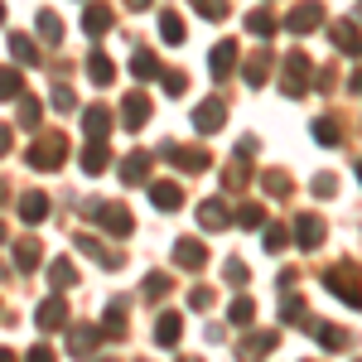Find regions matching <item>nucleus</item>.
<instances>
[{
	"label": "nucleus",
	"instance_id": "nucleus-1",
	"mask_svg": "<svg viewBox=\"0 0 362 362\" xmlns=\"http://www.w3.org/2000/svg\"><path fill=\"white\" fill-rule=\"evenodd\" d=\"M29 169H39V174H54V169H63V160H68V136H58V131H44V136H34V145L25 150Z\"/></svg>",
	"mask_w": 362,
	"mask_h": 362
},
{
	"label": "nucleus",
	"instance_id": "nucleus-2",
	"mask_svg": "<svg viewBox=\"0 0 362 362\" xmlns=\"http://www.w3.org/2000/svg\"><path fill=\"white\" fill-rule=\"evenodd\" d=\"M324 285H329V295H338L348 309H362V276L358 266H348V261H338L324 271Z\"/></svg>",
	"mask_w": 362,
	"mask_h": 362
},
{
	"label": "nucleus",
	"instance_id": "nucleus-3",
	"mask_svg": "<svg viewBox=\"0 0 362 362\" xmlns=\"http://www.w3.org/2000/svg\"><path fill=\"white\" fill-rule=\"evenodd\" d=\"M83 213H87V218H97L112 237H131V232H136V218H131V208H126V203H97V198H87Z\"/></svg>",
	"mask_w": 362,
	"mask_h": 362
},
{
	"label": "nucleus",
	"instance_id": "nucleus-4",
	"mask_svg": "<svg viewBox=\"0 0 362 362\" xmlns=\"http://www.w3.org/2000/svg\"><path fill=\"white\" fill-rule=\"evenodd\" d=\"M160 160H169L174 169H184V174H203V169L213 165V155H208L203 145H165Z\"/></svg>",
	"mask_w": 362,
	"mask_h": 362
},
{
	"label": "nucleus",
	"instance_id": "nucleus-5",
	"mask_svg": "<svg viewBox=\"0 0 362 362\" xmlns=\"http://www.w3.org/2000/svg\"><path fill=\"white\" fill-rule=\"evenodd\" d=\"M309 68H314V63H309V54H305V49H295V54L285 58L280 92H285V97H305V92H309Z\"/></svg>",
	"mask_w": 362,
	"mask_h": 362
},
{
	"label": "nucleus",
	"instance_id": "nucleus-6",
	"mask_svg": "<svg viewBox=\"0 0 362 362\" xmlns=\"http://www.w3.org/2000/svg\"><path fill=\"white\" fill-rule=\"evenodd\" d=\"M276 348H280L276 329H251V334L237 343V358H242V362H261V358H271Z\"/></svg>",
	"mask_w": 362,
	"mask_h": 362
},
{
	"label": "nucleus",
	"instance_id": "nucleus-7",
	"mask_svg": "<svg viewBox=\"0 0 362 362\" xmlns=\"http://www.w3.org/2000/svg\"><path fill=\"white\" fill-rule=\"evenodd\" d=\"M97 343H102V329H92V324H73V329H68V358L92 362Z\"/></svg>",
	"mask_w": 362,
	"mask_h": 362
},
{
	"label": "nucleus",
	"instance_id": "nucleus-8",
	"mask_svg": "<svg viewBox=\"0 0 362 362\" xmlns=\"http://www.w3.org/2000/svg\"><path fill=\"white\" fill-rule=\"evenodd\" d=\"M34 329H39V334H54V329H68V305H63V295H49L44 305L34 309Z\"/></svg>",
	"mask_w": 362,
	"mask_h": 362
},
{
	"label": "nucleus",
	"instance_id": "nucleus-9",
	"mask_svg": "<svg viewBox=\"0 0 362 362\" xmlns=\"http://www.w3.org/2000/svg\"><path fill=\"white\" fill-rule=\"evenodd\" d=\"M324 20H329L324 5H319V0H305V5H295V10L285 15V29H290V34H309V29H319Z\"/></svg>",
	"mask_w": 362,
	"mask_h": 362
},
{
	"label": "nucleus",
	"instance_id": "nucleus-10",
	"mask_svg": "<svg viewBox=\"0 0 362 362\" xmlns=\"http://www.w3.org/2000/svg\"><path fill=\"white\" fill-rule=\"evenodd\" d=\"M73 247L83 251V256H92V261H97V266H107V271H116V266H121V251L102 247V242H97V237H92V232H73Z\"/></svg>",
	"mask_w": 362,
	"mask_h": 362
},
{
	"label": "nucleus",
	"instance_id": "nucleus-11",
	"mask_svg": "<svg viewBox=\"0 0 362 362\" xmlns=\"http://www.w3.org/2000/svg\"><path fill=\"white\" fill-rule=\"evenodd\" d=\"M295 247H300V251H319V247H324V218L300 213V218H295Z\"/></svg>",
	"mask_w": 362,
	"mask_h": 362
},
{
	"label": "nucleus",
	"instance_id": "nucleus-12",
	"mask_svg": "<svg viewBox=\"0 0 362 362\" xmlns=\"http://www.w3.org/2000/svg\"><path fill=\"white\" fill-rule=\"evenodd\" d=\"M174 266H179V271H203V266H208V247L194 242V237H179V242H174Z\"/></svg>",
	"mask_w": 362,
	"mask_h": 362
},
{
	"label": "nucleus",
	"instance_id": "nucleus-13",
	"mask_svg": "<svg viewBox=\"0 0 362 362\" xmlns=\"http://www.w3.org/2000/svg\"><path fill=\"white\" fill-rule=\"evenodd\" d=\"M150 169H155V155H150V150H131V155L121 160V184H131V189H136V184L150 179Z\"/></svg>",
	"mask_w": 362,
	"mask_h": 362
},
{
	"label": "nucleus",
	"instance_id": "nucleus-14",
	"mask_svg": "<svg viewBox=\"0 0 362 362\" xmlns=\"http://www.w3.org/2000/svg\"><path fill=\"white\" fill-rule=\"evenodd\" d=\"M223 116H227V107L218 102V97H208V102L194 107V126L203 131V136H213V131H223Z\"/></svg>",
	"mask_w": 362,
	"mask_h": 362
},
{
	"label": "nucleus",
	"instance_id": "nucleus-15",
	"mask_svg": "<svg viewBox=\"0 0 362 362\" xmlns=\"http://www.w3.org/2000/svg\"><path fill=\"white\" fill-rule=\"evenodd\" d=\"M329 34H334V49L362 58V29L353 25V20H334V25H329Z\"/></svg>",
	"mask_w": 362,
	"mask_h": 362
},
{
	"label": "nucleus",
	"instance_id": "nucleus-16",
	"mask_svg": "<svg viewBox=\"0 0 362 362\" xmlns=\"http://www.w3.org/2000/svg\"><path fill=\"white\" fill-rule=\"evenodd\" d=\"M145 121H150V97H145V92H131V97L121 102V126H126V131H140Z\"/></svg>",
	"mask_w": 362,
	"mask_h": 362
},
{
	"label": "nucleus",
	"instance_id": "nucleus-17",
	"mask_svg": "<svg viewBox=\"0 0 362 362\" xmlns=\"http://www.w3.org/2000/svg\"><path fill=\"white\" fill-rule=\"evenodd\" d=\"M150 203H155L160 213H179V208H184V189H179L174 179H160V184H150Z\"/></svg>",
	"mask_w": 362,
	"mask_h": 362
},
{
	"label": "nucleus",
	"instance_id": "nucleus-18",
	"mask_svg": "<svg viewBox=\"0 0 362 362\" xmlns=\"http://www.w3.org/2000/svg\"><path fill=\"white\" fill-rule=\"evenodd\" d=\"M116 126V112L112 107H87L83 112V131H87V140H107V131Z\"/></svg>",
	"mask_w": 362,
	"mask_h": 362
},
{
	"label": "nucleus",
	"instance_id": "nucleus-19",
	"mask_svg": "<svg viewBox=\"0 0 362 362\" xmlns=\"http://www.w3.org/2000/svg\"><path fill=\"white\" fill-rule=\"evenodd\" d=\"M179 338H184V314L165 309V314L155 319V343H160V348H174Z\"/></svg>",
	"mask_w": 362,
	"mask_h": 362
},
{
	"label": "nucleus",
	"instance_id": "nucleus-20",
	"mask_svg": "<svg viewBox=\"0 0 362 362\" xmlns=\"http://www.w3.org/2000/svg\"><path fill=\"white\" fill-rule=\"evenodd\" d=\"M237 44H232V39H223V44H218V49H213V58H208V68H213V78H218V83H227V78H232V68H237Z\"/></svg>",
	"mask_w": 362,
	"mask_h": 362
},
{
	"label": "nucleus",
	"instance_id": "nucleus-21",
	"mask_svg": "<svg viewBox=\"0 0 362 362\" xmlns=\"http://www.w3.org/2000/svg\"><path fill=\"white\" fill-rule=\"evenodd\" d=\"M198 223L208 227V232H223L232 223V208H227L223 198H208V203H198Z\"/></svg>",
	"mask_w": 362,
	"mask_h": 362
},
{
	"label": "nucleus",
	"instance_id": "nucleus-22",
	"mask_svg": "<svg viewBox=\"0 0 362 362\" xmlns=\"http://www.w3.org/2000/svg\"><path fill=\"white\" fill-rule=\"evenodd\" d=\"M20 218H25V227H39L44 218H49V194H39V189L25 194L20 198Z\"/></svg>",
	"mask_w": 362,
	"mask_h": 362
},
{
	"label": "nucleus",
	"instance_id": "nucleus-23",
	"mask_svg": "<svg viewBox=\"0 0 362 362\" xmlns=\"http://www.w3.org/2000/svg\"><path fill=\"white\" fill-rule=\"evenodd\" d=\"M314 338H319V343H324L329 353H348V348H353V338L343 334L338 324H314Z\"/></svg>",
	"mask_w": 362,
	"mask_h": 362
},
{
	"label": "nucleus",
	"instance_id": "nucleus-24",
	"mask_svg": "<svg viewBox=\"0 0 362 362\" xmlns=\"http://www.w3.org/2000/svg\"><path fill=\"white\" fill-rule=\"evenodd\" d=\"M102 338H126V300L107 305V314H102Z\"/></svg>",
	"mask_w": 362,
	"mask_h": 362
},
{
	"label": "nucleus",
	"instance_id": "nucleus-25",
	"mask_svg": "<svg viewBox=\"0 0 362 362\" xmlns=\"http://www.w3.org/2000/svg\"><path fill=\"white\" fill-rule=\"evenodd\" d=\"M83 29L97 39V34H107L112 29V5H87L83 10Z\"/></svg>",
	"mask_w": 362,
	"mask_h": 362
},
{
	"label": "nucleus",
	"instance_id": "nucleus-26",
	"mask_svg": "<svg viewBox=\"0 0 362 362\" xmlns=\"http://www.w3.org/2000/svg\"><path fill=\"white\" fill-rule=\"evenodd\" d=\"M87 78H92L97 87H112L116 83V63L107 54H92V58H87Z\"/></svg>",
	"mask_w": 362,
	"mask_h": 362
},
{
	"label": "nucleus",
	"instance_id": "nucleus-27",
	"mask_svg": "<svg viewBox=\"0 0 362 362\" xmlns=\"http://www.w3.org/2000/svg\"><path fill=\"white\" fill-rule=\"evenodd\" d=\"M227 324H232V329H251V324H256V305H251L247 295H237V300L227 305Z\"/></svg>",
	"mask_w": 362,
	"mask_h": 362
},
{
	"label": "nucleus",
	"instance_id": "nucleus-28",
	"mask_svg": "<svg viewBox=\"0 0 362 362\" xmlns=\"http://www.w3.org/2000/svg\"><path fill=\"white\" fill-rule=\"evenodd\" d=\"M131 73H136L140 83H155V78H160V58L150 54V49H136V58H131Z\"/></svg>",
	"mask_w": 362,
	"mask_h": 362
},
{
	"label": "nucleus",
	"instance_id": "nucleus-29",
	"mask_svg": "<svg viewBox=\"0 0 362 362\" xmlns=\"http://www.w3.org/2000/svg\"><path fill=\"white\" fill-rule=\"evenodd\" d=\"M25 97V78L20 68H0V102H20Z\"/></svg>",
	"mask_w": 362,
	"mask_h": 362
},
{
	"label": "nucleus",
	"instance_id": "nucleus-30",
	"mask_svg": "<svg viewBox=\"0 0 362 362\" xmlns=\"http://www.w3.org/2000/svg\"><path fill=\"white\" fill-rule=\"evenodd\" d=\"M39 256H44L39 237H25V242H15V266H20V271H34V266H39Z\"/></svg>",
	"mask_w": 362,
	"mask_h": 362
},
{
	"label": "nucleus",
	"instance_id": "nucleus-31",
	"mask_svg": "<svg viewBox=\"0 0 362 362\" xmlns=\"http://www.w3.org/2000/svg\"><path fill=\"white\" fill-rule=\"evenodd\" d=\"M107 165H112V160H107V145H102V140H87V150H83V174H102Z\"/></svg>",
	"mask_w": 362,
	"mask_h": 362
},
{
	"label": "nucleus",
	"instance_id": "nucleus-32",
	"mask_svg": "<svg viewBox=\"0 0 362 362\" xmlns=\"http://www.w3.org/2000/svg\"><path fill=\"white\" fill-rule=\"evenodd\" d=\"M247 29L256 34V39H271V34L280 29V20L271 15V10H251V15H247Z\"/></svg>",
	"mask_w": 362,
	"mask_h": 362
},
{
	"label": "nucleus",
	"instance_id": "nucleus-33",
	"mask_svg": "<svg viewBox=\"0 0 362 362\" xmlns=\"http://www.w3.org/2000/svg\"><path fill=\"white\" fill-rule=\"evenodd\" d=\"M34 29L44 34V44H63V20H58L54 10H39V20H34Z\"/></svg>",
	"mask_w": 362,
	"mask_h": 362
},
{
	"label": "nucleus",
	"instance_id": "nucleus-34",
	"mask_svg": "<svg viewBox=\"0 0 362 362\" xmlns=\"http://www.w3.org/2000/svg\"><path fill=\"white\" fill-rule=\"evenodd\" d=\"M280 319H285V324H295V329H314V319L305 314V300H295V295H285V309H280Z\"/></svg>",
	"mask_w": 362,
	"mask_h": 362
},
{
	"label": "nucleus",
	"instance_id": "nucleus-35",
	"mask_svg": "<svg viewBox=\"0 0 362 362\" xmlns=\"http://www.w3.org/2000/svg\"><path fill=\"white\" fill-rule=\"evenodd\" d=\"M261 189L271 198H290V174H285V169H266V174H261Z\"/></svg>",
	"mask_w": 362,
	"mask_h": 362
},
{
	"label": "nucleus",
	"instance_id": "nucleus-36",
	"mask_svg": "<svg viewBox=\"0 0 362 362\" xmlns=\"http://www.w3.org/2000/svg\"><path fill=\"white\" fill-rule=\"evenodd\" d=\"M10 54H15V63H39V44L29 34H10Z\"/></svg>",
	"mask_w": 362,
	"mask_h": 362
},
{
	"label": "nucleus",
	"instance_id": "nucleus-37",
	"mask_svg": "<svg viewBox=\"0 0 362 362\" xmlns=\"http://www.w3.org/2000/svg\"><path fill=\"white\" fill-rule=\"evenodd\" d=\"M314 140H319V145H338V140H343V126H338L334 116H319V121H314Z\"/></svg>",
	"mask_w": 362,
	"mask_h": 362
},
{
	"label": "nucleus",
	"instance_id": "nucleus-38",
	"mask_svg": "<svg viewBox=\"0 0 362 362\" xmlns=\"http://www.w3.org/2000/svg\"><path fill=\"white\" fill-rule=\"evenodd\" d=\"M232 223L237 227H266V208H261V203H242V208L232 213Z\"/></svg>",
	"mask_w": 362,
	"mask_h": 362
},
{
	"label": "nucleus",
	"instance_id": "nucleus-39",
	"mask_svg": "<svg viewBox=\"0 0 362 362\" xmlns=\"http://www.w3.org/2000/svg\"><path fill=\"white\" fill-rule=\"evenodd\" d=\"M160 39H165V44H184V20H179L174 10L160 15Z\"/></svg>",
	"mask_w": 362,
	"mask_h": 362
},
{
	"label": "nucleus",
	"instance_id": "nucleus-40",
	"mask_svg": "<svg viewBox=\"0 0 362 362\" xmlns=\"http://www.w3.org/2000/svg\"><path fill=\"white\" fill-rule=\"evenodd\" d=\"M39 116H44V102H39V97H20V126H25V131H34V126H39Z\"/></svg>",
	"mask_w": 362,
	"mask_h": 362
},
{
	"label": "nucleus",
	"instance_id": "nucleus-41",
	"mask_svg": "<svg viewBox=\"0 0 362 362\" xmlns=\"http://www.w3.org/2000/svg\"><path fill=\"white\" fill-rule=\"evenodd\" d=\"M223 280H227V285H237V290H242V285L251 280L247 261H237V256H227V261H223Z\"/></svg>",
	"mask_w": 362,
	"mask_h": 362
},
{
	"label": "nucleus",
	"instance_id": "nucleus-42",
	"mask_svg": "<svg viewBox=\"0 0 362 362\" xmlns=\"http://www.w3.org/2000/svg\"><path fill=\"white\" fill-rule=\"evenodd\" d=\"M73 280H78V271H73V261H54V266H49V285H54V290H68Z\"/></svg>",
	"mask_w": 362,
	"mask_h": 362
},
{
	"label": "nucleus",
	"instance_id": "nucleus-43",
	"mask_svg": "<svg viewBox=\"0 0 362 362\" xmlns=\"http://www.w3.org/2000/svg\"><path fill=\"white\" fill-rule=\"evenodd\" d=\"M266 73H271V54L261 49V54L247 63V83H251V87H261V83H266Z\"/></svg>",
	"mask_w": 362,
	"mask_h": 362
},
{
	"label": "nucleus",
	"instance_id": "nucleus-44",
	"mask_svg": "<svg viewBox=\"0 0 362 362\" xmlns=\"http://www.w3.org/2000/svg\"><path fill=\"white\" fill-rule=\"evenodd\" d=\"M247 165H251V160H237V165H227V174H223L227 194H237V189H247Z\"/></svg>",
	"mask_w": 362,
	"mask_h": 362
},
{
	"label": "nucleus",
	"instance_id": "nucleus-45",
	"mask_svg": "<svg viewBox=\"0 0 362 362\" xmlns=\"http://www.w3.org/2000/svg\"><path fill=\"white\" fill-rule=\"evenodd\" d=\"M160 83H165V92H169V97H184V92H189V73L169 68V73H160Z\"/></svg>",
	"mask_w": 362,
	"mask_h": 362
},
{
	"label": "nucleus",
	"instance_id": "nucleus-46",
	"mask_svg": "<svg viewBox=\"0 0 362 362\" xmlns=\"http://www.w3.org/2000/svg\"><path fill=\"white\" fill-rule=\"evenodd\" d=\"M169 285H174L169 276H145V285H140V295H145V300H165V295H169Z\"/></svg>",
	"mask_w": 362,
	"mask_h": 362
},
{
	"label": "nucleus",
	"instance_id": "nucleus-47",
	"mask_svg": "<svg viewBox=\"0 0 362 362\" xmlns=\"http://www.w3.org/2000/svg\"><path fill=\"white\" fill-rule=\"evenodd\" d=\"M285 242H290V237H285V227H280V223H271V227H266V237H261V247L271 251V256L285 251Z\"/></svg>",
	"mask_w": 362,
	"mask_h": 362
},
{
	"label": "nucleus",
	"instance_id": "nucleus-48",
	"mask_svg": "<svg viewBox=\"0 0 362 362\" xmlns=\"http://www.w3.org/2000/svg\"><path fill=\"white\" fill-rule=\"evenodd\" d=\"M213 300H218V295H213V285H189V309H208Z\"/></svg>",
	"mask_w": 362,
	"mask_h": 362
},
{
	"label": "nucleus",
	"instance_id": "nucleus-49",
	"mask_svg": "<svg viewBox=\"0 0 362 362\" xmlns=\"http://www.w3.org/2000/svg\"><path fill=\"white\" fill-rule=\"evenodd\" d=\"M194 10L203 15V20H223V15H227V0H194Z\"/></svg>",
	"mask_w": 362,
	"mask_h": 362
},
{
	"label": "nucleus",
	"instance_id": "nucleus-50",
	"mask_svg": "<svg viewBox=\"0 0 362 362\" xmlns=\"http://www.w3.org/2000/svg\"><path fill=\"white\" fill-rule=\"evenodd\" d=\"M54 107H58V112H73V107H78L73 87H54Z\"/></svg>",
	"mask_w": 362,
	"mask_h": 362
},
{
	"label": "nucleus",
	"instance_id": "nucleus-51",
	"mask_svg": "<svg viewBox=\"0 0 362 362\" xmlns=\"http://www.w3.org/2000/svg\"><path fill=\"white\" fill-rule=\"evenodd\" d=\"M334 189H338L334 174H319V179H314V194H319V198H334Z\"/></svg>",
	"mask_w": 362,
	"mask_h": 362
},
{
	"label": "nucleus",
	"instance_id": "nucleus-52",
	"mask_svg": "<svg viewBox=\"0 0 362 362\" xmlns=\"http://www.w3.org/2000/svg\"><path fill=\"white\" fill-rule=\"evenodd\" d=\"M25 362H54V353H49V348L39 343V348H29V358H25Z\"/></svg>",
	"mask_w": 362,
	"mask_h": 362
},
{
	"label": "nucleus",
	"instance_id": "nucleus-53",
	"mask_svg": "<svg viewBox=\"0 0 362 362\" xmlns=\"http://www.w3.org/2000/svg\"><path fill=\"white\" fill-rule=\"evenodd\" d=\"M10 145H15V136H10V126H0V155H10Z\"/></svg>",
	"mask_w": 362,
	"mask_h": 362
},
{
	"label": "nucleus",
	"instance_id": "nucleus-54",
	"mask_svg": "<svg viewBox=\"0 0 362 362\" xmlns=\"http://www.w3.org/2000/svg\"><path fill=\"white\" fill-rule=\"evenodd\" d=\"M348 87H353V92H358V97H362V68H358V73H353V78H348Z\"/></svg>",
	"mask_w": 362,
	"mask_h": 362
},
{
	"label": "nucleus",
	"instance_id": "nucleus-55",
	"mask_svg": "<svg viewBox=\"0 0 362 362\" xmlns=\"http://www.w3.org/2000/svg\"><path fill=\"white\" fill-rule=\"evenodd\" d=\"M126 10H150V0H126Z\"/></svg>",
	"mask_w": 362,
	"mask_h": 362
},
{
	"label": "nucleus",
	"instance_id": "nucleus-56",
	"mask_svg": "<svg viewBox=\"0 0 362 362\" xmlns=\"http://www.w3.org/2000/svg\"><path fill=\"white\" fill-rule=\"evenodd\" d=\"M5 198H10V184H5V179H0V203H5Z\"/></svg>",
	"mask_w": 362,
	"mask_h": 362
},
{
	"label": "nucleus",
	"instance_id": "nucleus-57",
	"mask_svg": "<svg viewBox=\"0 0 362 362\" xmlns=\"http://www.w3.org/2000/svg\"><path fill=\"white\" fill-rule=\"evenodd\" d=\"M0 362H15V358H10V348H0Z\"/></svg>",
	"mask_w": 362,
	"mask_h": 362
},
{
	"label": "nucleus",
	"instance_id": "nucleus-58",
	"mask_svg": "<svg viewBox=\"0 0 362 362\" xmlns=\"http://www.w3.org/2000/svg\"><path fill=\"white\" fill-rule=\"evenodd\" d=\"M0 25H5V0H0Z\"/></svg>",
	"mask_w": 362,
	"mask_h": 362
},
{
	"label": "nucleus",
	"instance_id": "nucleus-59",
	"mask_svg": "<svg viewBox=\"0 0 362 362\" xmlns=\"http://www.w3.org/2000/svg\"><path fill=\"white\" fill-rule=\"evenodd\" d=\"M358 184H362V160H358Z\"/></svg>",
	"mask_w": 362,
	"mask_h": 362
},
{
	"label": "nucleus",
	"instance_id": "nucleus-60",
	"mask_svg": "<svg viewBox=\"0 0 362 362\" xmlns=\"http://www.w3.org/2000/svg\"><path fill=\"white\" fill-rule=\"evenodd\" d=\"M179 362H203V358H179Z\"/></svg>",
	"mask_w": 362,
	"mask_h": 362
},
{
	"label": "nucleus",
	"instance_id": "nucleus-61",
	"mask_svg": "<svg viewBox=\"0 0 362 362\" xmlns=\"http://www.w3.org/2000/svg\"><path fill=\"white\" fill-rule=\"evenodd\" d=\"M0 242H5V223H0Z\"/></svg>",
	"mask_w": 362,
	"mask_h": 362
},
{
	"label": "nucleus",
	"instance_id": "nucleus-62",
	"mask_svg": "<svg viewBox=\"0 0 362 362\" xmlns=\"http://www.w3.org/2000/svg\"><path fill=\"white\" fill-rule=\"evenodd\" d=\"M97 362H116V358H97Z\"/></svg>",
	"mask_w": 362,
	"mask_h": 362
}]
</instances>
